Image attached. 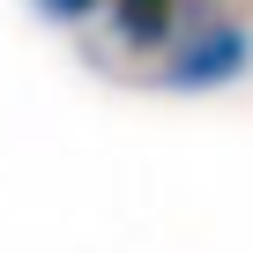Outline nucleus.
<instances>
[{
    "instance_id": "f257e3e1",
    "label": "nucleus",
    "mask_w": 253,
    "mask_h": 253,
    "mask_svg": "<svg viewBox=\"0 0 253 253\" xmlns=\"http://www.w3.org/2000/svg\"><path fill=\"white\" fill-rule=\"evenodd\" d=\"M246 67H253V30H246V23H201L194 38L171 45L164 82L186 89V97H201V89H231Z\"/></svg>"
},
{
    "instance_id": "f03ea898",
    "label": "nucleus",
    "mask_w": 253,
    "mask_h": 253,
    "mask_svg": "<svg viewBox=\"0 0 253 253\" xmlns=\"http://www.w3.org/2000/svg\"><path fill=\"white\" fill-rule=\"evenodd\" d=\"M112 8H119V38H126V45H164L171 0H112Z\"/></svg>"
},
{
    "instance_id": "7ed1b4c3",
    "label": "nucleus",
    "mask_w": 253,
    "mask_h": 253,
    "mask_svg": "<svg viewBox=\"0 0 253 253\" xmlns=\"http://www.w3.org/2000/svg\"><path fill=\"white\" fill-rule=\"evenodd\" d=\"M38 8H45L52 23H89V15L104 8V0H38Z\"/></svg>"
}]
</instances>
